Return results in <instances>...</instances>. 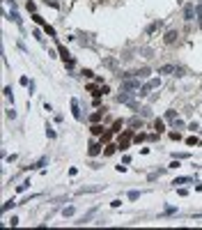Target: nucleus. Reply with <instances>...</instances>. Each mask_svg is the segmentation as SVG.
<instances>
[{"label":"nucleus","mask_w":202,"mask_h":230,"mask_svg":"<svg viewBox=\"0 0 202 230\" xmlns=\"http://www.w3.org/2000/svg\"><path fill=\"white\" fill-rule=\"evenodd\" d=\"M154 87H161V78H152V81H147L145 85L140 87V97H147V94H149V90H154Z\"/></svg>","instance_id":"f257e3e1"},{"label":"nucleus","mask_w":202,"mask_h":230,"mask_svg":"<svg viewBox=\"0 0 202 230\" xmlns=\"http://www.w3.org/2000/svg\"><path fill=\"white\" fill-rule=\"evenodd\" d=\"M140 78H122V90H140Z\"/></svg>","instance_id":"f03ea898"},{"label":"nucleus","mask_w":202,"mask_h":230,"mask_svg":"<svg viewBox=\"0 0 202 230\" xmlns=\"http://www.w3.org/2000/svg\"><path fill=\"white\" fill-rule=\"evenodd\" d=\"M131 90H122L120 94H117V101H120V104H131L133 101V99H131Z\"/></svg>","instance_id":"7ed1b4c3"},{"label":"nucleus","mask_w":202,"mask_h":230,"mask_svg":"<svg viewBox=\"0 0 202 230\" xmlns=\"http://www.w3.org/2000/svg\"><path fill=\"white\" fill-rule=\"evenodd\" d=\"M184 19H186V21H193L195 19V5L193 2H188L186 7H184Z\"/></svg>","instance_id":"20e7f679"},{"label":"nucleus","mask_w":202,"mask_h":230,"mask_svg":"<svg viewBox=\"0 0 202 230\" xmlns=\"http://www.w3.org/2000/svg\"><path fill=\"white\" fill-rule=\"evenodd\" d=\"M177 37H179V32H177V30H168V32H165V37H163V42L165 44H175Z\"/></svg>","instance_id":"39448f33"},{"label":"nucleus","mask_w":202,"mask_h":230,"mask_svg":"<svg viewBox=\"0 0 202 230\" xmlns=\"http://www.w3.org/2000/svg\"><path fill=\"white\" fill-rule=\"evenodd\" d=\"M60 55L64 58V64H69V67H74V58L69 55V51L64 49V46H60Z\"/></svg>","instance_id":"423d86ee"},{"label":"nucleus","mask_w":202,"mask_h":230,"mask_svg":"<svg viewBox=\"0 0 202 230\" xmlns=\"http://www.w3.org/2000/svg\"><path fill=\"white\" fill-rule=\"evenodd\" d=\"M161 26H163V21L158 19V21H154V23H149V26H147V30H145V32H147V35H154V32H156V30H158V28H161Z\"/></svg>","instance_id":"0eeeda50"},{"label":"nucleus","mask_w":202,"mask_h":230,"mask_svg":"<svg viewBox=\"0 0 202 230\" xmlns=\"http://www.w3.org/2000/svg\"><path fill=\"white\" fill-rule=\"evenodd\" d=\"M46 163H48V157H41L39 161L30 163V166H28V168H30V170H37V168H41V166H46Z\"/></svg>","instance_id":"6e6552de"},{"label":"nucleus","mask_w":202,"mask_h":230,"mask_svg":"<svg viewBox=\"0 0 202 230\" xmlns=\"http://www.w3.org/2000/svg\"><path fill=\"white\" fill-rule=\"evenodd\" d=\"M101 189H103V186H83V189H78L76 193L83 196V193H94V191H101Z\"/></svg>","instance_id":"1a4fd4ad"},{"label":"nucleus","mask_w":202,"mask_h":230,"mask_svg":"<svg viewBox=\"0 0 202 230\" xmlns=\"http://www.w3.org/2000/svg\"><path fill=\"white\" fill-rule=\"evenodd\" d=\"M94 214H97V207H92V209H90V212H87V214H85V216H83V219H80V221H76V223H78V226H83V223H87V221H90V219H92V216H94Z\"/></svg>","instance_id":"9d476101"},{"label":"nucleus","mask_w":202,"mask_h":230,"mask_svg":"<svg viewBox=\"0 0 202 230\" xmlns=\"http://www.w3.org/2000/svg\"><path fill=\"white\" fill-rule=\"evenodd\" d=\"M71 110H74V117H76V120H80V110H78V101H76V99H71Z\"/></svg>","instance_id":"9b49d317"},{"label":"nucleus","mask_w":202,"mask_h":230,"mask_svg":"<svg viewBox=\"0 0 202 230\" xmlns=\"http://www.w3.org/2000/svg\"><path fill=\"white\" fill-rule=\"evenodd\" d=\"M175 64H163V67L161 69H158V74H175Z\"/></svg>","instance_id":"f8f14e48"},{"label":"nucleus","mask_w":202,"mask_h":230,"mask_svg":"<svg viewBox=\"0 0 202 230\" xmlns=\"http://www.w3.org/2000/svg\"><path fill=\"white\" fill-rule=\"evenodd\" d=\"M195 19H198V23L202 26V0H200L198 5H195Z\"/></svg>","instance_id":"ddd939ff"},{"label":"nucleus","mask_w":202,"mask_h":230,"mask_svg":"<svg viewBox=\"0 0 202 230\" xmlns=\"http://www.w3.org/2000/svg\"><path fill=\"white\" fill-rule=\"evenodd\" d=\"M129 140H131V134H129V131H126V134H124V138L120 140V145H117V147H122V150H126V145H129Z\"/></svg>","instance_id":"4468645a"},{"label":"nucleus","mask_w":202,"mask_h":230,"mask_svg":"<svg viewBox=\"0 0 202 230\" xmlns=\"http://www.w3.org/2000/svg\"><path fill=\"white\" fill-rule=\"evenodd\" d=\"M99 152H101V145H99V143H92V145H90V157H97Z\"/></svg>","instance_id":"2eb2a0df"},{"label":"nucleus","mask_w":202,"mask_h":230,"mask_svg":"<svg viewBox=\"0 0 202 230\" xmlns=\"http://www.w3.org/2000/svg\"><path fill=\"white\" fill-rule=\"evenodd\" d=\"M126 124H129V127H142V120H140V117H131Z\"/></svg>","instance_id":"dca6fc26"},{"label":"nucleus","mask_w":202,"mask_h":230,"mask_svg":"<svg viewBox=\"0 0 202 230\" xmlns=\"http://www.w3.org/2000/svg\"><path fill=\"white\" fill-rule=\"evenodd\" d=\"M188 182H193V177H177L175 182H172V184L177 186V184H188Z\"/></svg>","instance_id":"f3484780"},{"label":"nucleus","mask_w":202,"mask_h":230,"mask_svg":"<svg viewBox=\"0 0 202 230\" xmlns=\"http://www.w3.org/2000/svg\"><path fill=\"white\" fill-rule=\"evenodd\" d=\"M74 212H76V207H74V205H69V207L62 209V216H74Z\"/></svg>","instance_id":"a211bd4d"},{"label":"nucleus","mask_w":202,"mask_h":230,"mask_svg":"<svg viewBox=\"0 0 202 230\" xmlns=\"http://www.w3.org/2000/svg\"><path fill=\"white\" fill-rule=\"evenodd\" d=\"M154 129H156V134H161L163 129H165V124H163V120H156V122H154Z\"/></svg>","instance_id":"6ab92c4d"},{"label":"nucleus","mask_w":202,"mask_h":230,"mask_svg":"<svg viewBox=\"0 0 202 230\" xmlns=\"http://www.w3.org/2000/svg\"><path fill=\"white\" fill-rule=\"evenodd\" d=\"M103 64H106V67H117V60H115V58H108V60H103Z\"/></svg>","instance_id":"aec40b11"},{"label":"nucleus","mask_w":202,"mask_h":230,"mask_svg":"<svg viewBox=\"0 0 202 230\" xmlns=\"http://www.w3.org/2000/svg\"><path fill=\"white\" fill-rule=\"evenodd\" d=\"M142 196V191H129V200H138Z\"/></svg>","instance_id":"412c9836"},{"label":"nucleus","mask_w":202,"mask_h":230,"mask_svg":"<svg viewBox=\"0 0 202 230\" xmlns=\"http://www.w3.org/2000/svg\"><path fill=\"white\" fill-rule=\"evenodd\" d=\"M90 120H92V122H99V120H101V110H97V113H92V115H90Z\"/></svg>","instance_id":"4be33fe9"},{"label":"nucleus","mask_w":202,"mask_h":230,"mask_svg":"<svg viewBox=\"0 0 202 230\" xmlns=\"http://www.w3.org/2000/svg\"><path fill=\"white\" fill-rule=\"evenodd\" d=\"M9 19L14 21V23H19V26H21V19H19V14H16V12H11V14H9Z\"/></svg>","instance_id":"5701e85b"},{"label":"nucleus","mask_w":202,"mask_h":230,"mask_svg":"<svg viewBox=\"0 0 202 230\" xmlns=\"http://www.w3.org/2000/svg\"><path fill=\"white\" fill-rule=\"evenodd\" d=\"M44 30H46V32H48V35H51V37H55V30H53V28L48 26V23H44Z\"/></svg>","instance_id":"b1692460"},{"label":"nucleus","mask_w":202,"mask_h":230,"mask_svg":"<svg viewBox=\"0 0 202 230\" xmlns=\"http://www.w3.org/2000/svg\"><path fill=\"white\" fill-rule=\"evenodd\" d=\"M14 205H16V203H14V200H7V203H5V205H2V212H7L9 207H14Z\"/></svg>","instance_id":"393cba45"},{"label":"nucleus","mask_w":202,"mask_h":230,"mask_svg":"<svg viewBox=\"0 0 202 230\" xmlns=\"http://www.w3.org/2000/svg\"><path fill=\"white\" fill-rule=\"evenodd\" d=\"M92 134H97V136H99V134H103V127H99V124H94V127H92Z\"/></svg>","instance_id":"a878e982"},{"label":"nucleus","mask_w":202,"mask_h":230,"mask_svg":"<svg viewBox=\"0 0 202 230\" xmlns=\"http://www.w3.org/2000/svg\"><path fill=\"white\" fill-rule=\"evenodd\" d=\"M28 186H30V182H23V184H19V189H16V191H19V193H21V191H25V189H28Z\"/></svg>","instance_id":"bb28decb"},{"label":"nucleus","mask_w":202,"mask_h":230,"mask_svg":"<svg viewBox=\"0 0 202 230\" xmlns=\"http://www.w3.org/2000/svg\"><path fill=\"white\" fill-rule=\"evenodd\" d=\"M165 117H168V120L172 122V120H175V117H177V113H175V110H168V113H165Z\"/></svg>","instance_id":"cd10ccee"},{"label":"nucleus","mask_w":202,"mask_h":230,"mask_svg":"<svg viewBox=\"0 0 202 230\" xmlns=\"http://www.w3.org/2000/svg\"><path fill=\"white\" fill-rule=\"evenodd\" d=\"M145 138H147V136H145V134H138V136H135L133 140H135V143H142V140H145Z\"/></svg>","instance_id":"c85d7f7f"},{"label":"nucleus","mask_w":202,"mask_h":230,"mask_svg":"<svg viewBox=\"0 0 202 230\" xmlns=\"http://www.w3.org/2000/svg\"><path fill=\"white\" fill-rule=\"evenodd\" d=\"M161 173H163V170H158V173H152V175H149V177H147V180H149V182H154V180H156V177H158V175H161Z\"/></svg>","instance_id":"c756f323"},{"label":"nucleus","mask_w":202,"mask_h":230,"mask_svg":"<svg viewBox=\"0 0 202 230\" xmlns=\"http://www.w3.org/2000/svg\"><path fill=\"white\" fill-rule=\"evenodd\" d=\"M175 76H177V78H181V76H184V69L177 67V69H175Z\"/></svg>","instance_id":"7c9ffc66"},{"label":"nucleus","mask_w":202,"mask_h":230,"mask_svg":"<svg viewBox=\"0 0 202 230\" xmlns=\"http://www.w3.org/2000/svg\"><path fill=\"white\" fill-rule=\"evenodd\" d=\"M120 127H122V122H120V120H117V122H115V127H112V129H110V131H112V134H115V131H120Z\"/></svg>","instance_id":"2f4dec72"},{"label":"nucleus","mask_w":202,"mask_h":230,"mask_svg":"<svg viewBox=\"0 0 202 230\" xmlns=\"http://www.w3.org/2000/svg\"><path fill=\"white\" fill-rule=\"evenodd\" d=\"M46 136H48V138H55V131H53V129L48 127V129H46Z\"/></svg>","instance_id":"473e14b6"},{"label":"nucleus","mask_w":202,"mask_h":230,"mask_svg":"<svg viewBox=\"0 0 202 230\" xmlns=\"http://www.w3.org/2000/svg\"><path fill=\"white\" fill-rule=\"evenodd\" d=\"M7 117H11V120H14V117H16V110H14V108H9V110H7Z\"/></svg>","instance_id":"72a5a7b5"}]
</instances>
